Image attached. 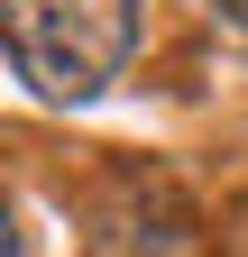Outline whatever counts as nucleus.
<instances>
[{
	"instance_id": "nucleus-1",
	"label": "nucleus",
	"mask_w": 248,
	"mask_h": 257,
	"mask_svg": "<svg viewBox=\"0 0 248 257\" xmlns=\"http://www.w3.org/2000/svg\"><path fill=\"white\" fill-rule=\"evenodd\" d=\"M0 46L37 101H92L138 55V0H0Z\"/></svg>"
},
{
	"instance_id": "nucleus-2",
	"label": "nucleus",
	"mask_w": 248,
	"mask_h": 257,
	"mask_svg": "<svg viewBox=\"0 0 248 257\" xmlns=\"http://www.w3.org/2000/svg\"><path fill=\"white\" fill-rule=\"evenodd\" d=\"M92 248L101 257H184L193 248V202L157 166H119L92 202Z\"/></svg>"
},
{
	"instance_id": "nucleus-3",
	"label": "nucleus",
	"mask_w": 248,
	"mask_h": 257,
	"mask_svg": "<svg viewBox=\"0 0 248 257\" xmlns=\"http://www.w3.org/2000/svg\"><path fill=\"white\" fill-rule=\"evenodd\" d=\"M202 10H211V28H221L230 46H248V0H202Z\"/></svg>"
},
{
	"instance_id": "nucleus-4",
	"label": "nucleus",
	"mask_w": 248,
	"mask_h": 257,
	"mask_svg": "<svg viewBox=\"0 0 248 257\" xmlns=\"http://www.w3.org/2000/svg\"><path fill=\"white\" fill-rule=\"evenodd\" d=\"M0 257H19V220H10V202H0Z\"/></svg>"
}]
</instances>
